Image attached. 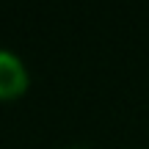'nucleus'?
Listing matches in <instances>:
<instances>
[{
  "mask_svg": "<svg viewBox=\"0 0 149 149\" xmlns=\"http://www.w3.org/2000/svg\"><path fill=\"white\" fill-rule=\"evenodd\" d=\"M31 88V72L14 50L0 47V102L19 100Z\"/></svg>",
  "mask_w": 149,
  "mask_h": 149,
  "instance_id": "f257e3e1",
  "label": "nucleus"
}]
</instances>
